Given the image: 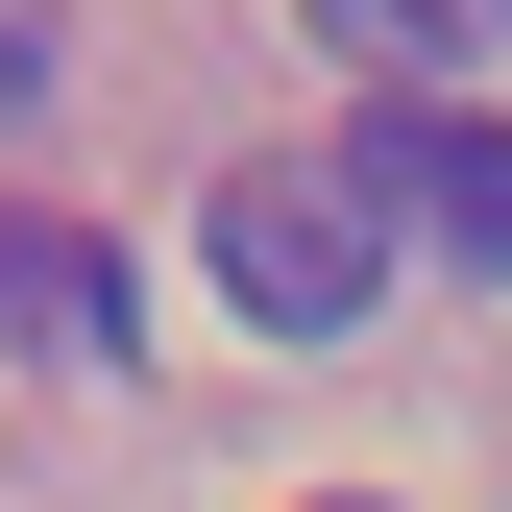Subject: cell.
<instances>
[{
  "label": "cell",
  "mask_w": 512,
  "mask_h": 512,
  "mask_svg": "<svg viewBox=\"0 0 512 512\" xmlns=\"http://www.w3.org/2000/svg\"><path fill=\"white\" fill-rule=\"evenodd\" d=\"M391 171H366V147H269V171H220V293L244 317H269V342H342V317L366 293H391Z\"/></svg>",
  "instance_id": "cell-1"
},
{
  "label": "cell",
  "mask_w": 512,
  "mask_h": 512,
  "mask_svg": "<svg viewBox=\"0 0 512 512\" xmlns=\"http://www.w3.org/2000/svg\"><path fill=\"white\" fill-rule=\"evenodd\" d=\"M366 171H391V220L439 244V269H512V122H488V98H415V122H366Z\"/></svg>",
  "instance_id": "cell-2"
},
{
  "label": "cell",
  "mask_w": 512,
  "mask_h": 512,
  "mask_svg": "<svg viewBox=\"0 0 512 512\" xmlns=\"http://www.w3.org/2000/svg\"><path fill=\"white\" fill-rule=\"evenodd\" d=\"M317 49H342V74H391V98H464L488 49H512V0H293Z\"/></svg>",
  "instance_id": "cell-3"
},
{
  "label": "cell",
  "mask_w": 512,
  "mask_h": 512,
  "mask_svg": "<svg viewBox=\"0 0 512 512\" xmlns=\"http://www.w3.org/2000/svg\"><path fill=\"white\" fill-rule=\"evenodd\" d=\"M0 342H147V293H122V244H74V220H0Z\"/></svg>",
  "instance_id": "cell-4"
},
{
  "label": "cell",
  "mask_w": 512,
  "mask_h": 512,
  "mask_svg": "<svg viewBox=\"0 0 512 512\" xmlns=\"http://www.w3.org/2000/svg\"><path fill=\"white\" fill-rule=\"evenodd\" d=\"M49 74H74V25H49V0H0V122H25Z\"/></svg>",
  "instance_id": "cell-5"
}]
</instances>
